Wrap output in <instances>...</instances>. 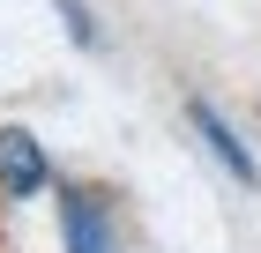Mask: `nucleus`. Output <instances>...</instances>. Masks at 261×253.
<instances>
[{"mask_svg":"<svg viewBox=\"0 0 261 253\" xmlns=\"http://www.w3.org/2000/svg\"><path fill=\"white\" fill-rule=\"evenodd\" d=\"M187 127L201 134L209 164H224V172L239 179V186H261V164H254V149H246V134H239V127H231V119H224L209 97H187Z\"/></svg>","mask_w":261,"mask_h":253,"instance_id":"nucleus-3","label":"nucleus"},{"mask_svg":"<svg viewBox=\"0 0 261 253\" xmlns=\"http://www.w3.org/2000/svg\"><path fill=\"white\" fill-rule=\"evenodd\" d=\"M53 186H60V172H53L45 142L30 127H0V201H38Z\"/></svg>","mask_w":261,"mask_h":253,"instance_id":"nucleus-2","label":"nucleus"},{"mask_svg":"<svg viewBox=\"0 0 261 253\" xmlns=\"http://www.w3.org/2000/svg\"><path fill=\"white\" fill-rule=\"evenodd\" d=\"M53 216H60V253H120V209L105 186L60 179L53 186Z\"/></svg>","mask_w":261,"mask_h":253,"instance_id":"nucleus-1","label":"nucleus"},{"mask_svg":"<svg viewBox=\"0 0 261 253\" xmlns=\"http://www.w3.org/2000/svg\"><path fill=\"white\" fill-rule=\"evenodd\" d=\"M45 8L60 15V30H67V45H75V52H97V45H105L97 8H90V0H45Z\"/></svg>","mask_w":261,"mask_h":253,"instance_id":"nucleus-4","label":"nucleus"}]
</instances>
